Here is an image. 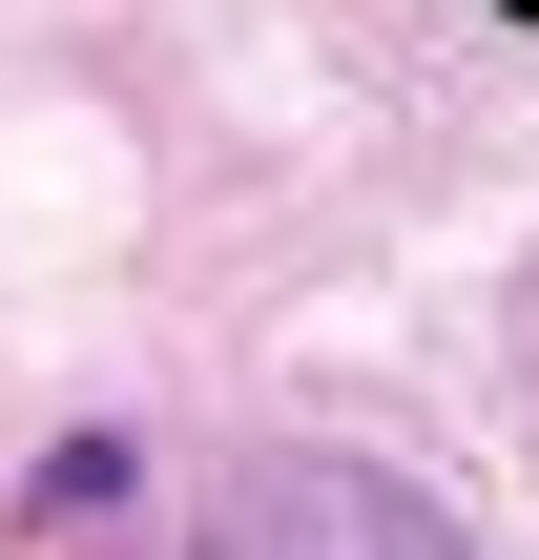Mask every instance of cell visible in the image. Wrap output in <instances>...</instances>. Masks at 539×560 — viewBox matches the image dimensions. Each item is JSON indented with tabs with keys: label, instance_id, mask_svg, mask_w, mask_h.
Listing matches in <instances>:
<instances>
[{
	"label": "cell",
	"instance_id": "cell-1",
	"mask_svg": "<svg viewBox=\"0 0 539 560\" xmlns=\"http://www.w3.org/2000/svg\"><path fill=\"white\" fill-rule=\"evenodd\" d=\"M187 560H457V520H436L415 478H374V457H270V478L208 499Z\"/></svg>",
	"mask_w": 539,
	"mask_h": 560
},
{
	"label": "cell",
	"instance_id": "cell-2",
	"mask_svg": "<svg viewBox=\"0 0 539 560\" xmlns=\"http://www.w3.org/2000/svg\"><path fill=\"white\" fill-rule=\"evenodd\" d=\"M519 21H539V0H519Z\"/></svg>",
	"mask_w": 539,
	"mask_h": 560
}]
</instances>
